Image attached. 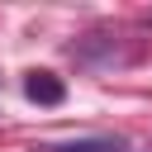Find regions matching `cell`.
Here are the masks:
<instances>
[{
  "mask_svg": "<svg viewBox=\"0 0 152 152\" xmlns=\"http://www.w3.org/2000/svg\"><path fill=\"white\" fill-rule=\"evenodd\" d=\"M24 90H28V100H38V104H62V95H66L52 71H33V76L24 81Z\"/></svg>",
  "mask_w": 152,
  "mask_h": 152,
  "instance_id": "obj_1",
  "label": "cell"
},
{
  "mask_svg": "<svg viewBox=\"0 0 152 152\" xmlns=\"http://www.w3.org/2000/svg\"><path fill=\"white\" fill-rule=\"evenodd\" d=\"M57 152H124L119 138H76V142H62Z\"/></svg>",
  "mask_w": 152,
  "mask_h": 152,
  "instance_id": "obj_2",
  "label": "cell"
},
{
  "mask_svg": "<svg viewBox=\"0 0 152 152\" xmlns=\"http://www.w3.org/2000/svg\"><path fill=\"white\" fill-rule=\"evenodd\" d=\"M142 24H152V10H147V14H142Z\"/></svg>",
  "mask_w": 152,
  "mask_h": 152,
  "instance_id": "obj_3",
  "label": "cell"
}]
</instances>
